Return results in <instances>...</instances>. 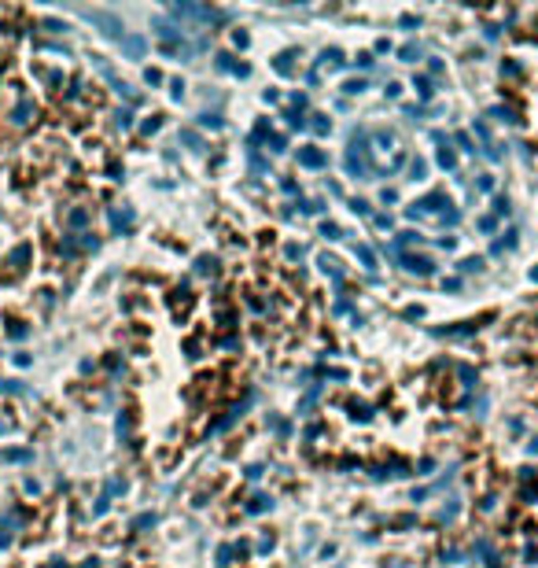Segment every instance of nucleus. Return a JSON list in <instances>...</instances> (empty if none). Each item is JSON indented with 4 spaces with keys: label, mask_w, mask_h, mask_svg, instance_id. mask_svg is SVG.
Returning <instances> with one entry per match:
<instances>
[{
    "label": "nucleus",
    "mask_w": 538,
    "mask_h": 568,
    "mask_svg": "<svg viewBox=\"0 0 538 568\" xmlns=\"http://www.w3.org/2000/svg\"><path fill=\"white\" fill-rule=\"evenodd\" d=\"M302 162H310V166H317V162H321V155H317V151H306V155H302Z\"/></svg>",
    "instance_id": "1"
}]
</instances>
